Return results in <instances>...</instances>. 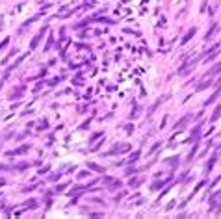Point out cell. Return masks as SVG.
<instances>
[{
  "mask_svg": "<svg viewBox=\"0 0 221 219\" xmlns=\"http://www.w3.org/2000/svg\"><path fill=\"white\" fill-rule=\"evenodd\" d=\"M188 121H190V115H184L179 123H175V130H182V128L188 124Z\"/></svg>",
  "mask_w": 221,
  "mask_h": 219,
  "instance_id": "1",
  "label": "cell"
},
{
  "mask_svg": "<svg viewBox=\"0 0 221 219\" xmlns=\"http://www.w3.org/2000/svg\"><path fill=\"white\" fill-rule=\"evenodd\" d=\"M216 30H218V22H212V26H210V30L206 32V36H204V39H206V41H210V39H212V36L216 34Z\"/></svg>",
  "mask_w": 221,
  "mask_h": 219,
  "instance_id": "2",
  "label": "cell"
},
{
  "mask_svg": "<svg viewBox=\"0 0 221 219\" xmlns=\"http://www.w3.org/2000/svg\"><path fill=\"white\" fill-rule=\"evenodd\" d=\"M195 32H197V28H191V30H190V32H188V34H186V36H184V39H182V45H186V43H188V41L191 39V37H193V36H195Z\"/></svg>",
  "mask_w": 221,
  "mask_h": 219,
  "instance_id": "3",
  "label": "cell"
},
{
  "mask_svg": "<svg viewBox=\"0 0 221 219\" xmlns=\"http://www.w3.org/2000/svg\"><path fill=\"white\" fill-rule=\"evenodd\" d=\"M210 85H212V80H210V78L202 80L201 84H199V85H197V91H201V89H204V87H210Z\"/></svg>",
  "mask_w": 221,
  "mask_h": 219,
  "instance_id": "4",
  "label": "cell"
},
{
  "mask_svg": "<svg viewBox=\"0 0 221 219\" xmlns=\"http://www.w3.org/2000/svg\"><path fill=\"white\" fill-rule=\"evenodd\" d=\"M128 149H130V145H119V147L113 149V152H126Z\"/></svg>",
  "mask_w": 221,
  "mask_h": 219,
  "instance_id": "5",
  "label": "cell"
},
{
  "mask_svg": "<svg viewBox=\"0 0 221 219\" xmlns=\"http://www.w3.org/2000/svg\"><path fill=\"white\" fill-rule=\"evenodd\" d=\"M221 71V63H218V65H214L210 71H208V76H212V74H216V73H219Z\"/></svg>",
  "mask_w": 221,
  "mask_h": 219,
  "instance_id": "6",
  "label": "cell"
},
{
  "mask_svg": "<svg viewBox=\"0 0 221 219\" xmlns=\"http://www.w3.org/2000/svg\"><path fill=\"white\" fill-rule=\"evenodd\" d=\"M140 151H134V154H130V158H128V162L130 163H134V162H138V158H140Z\"/></svg>",
  "mask_w": 221,
  "mask_h": 219,
  "instance_id": "7",
  "label": "cell"
},
{
  "mask_svg": "<svg viewBox=\"0 0 221 219\" xmlns=\"http://www.w3.org/2000/svg\"><path fill=\"white\" fill-rule=\"evenodd\" d=\"M87 167H89V169H95V171H99V173H104V169H102L101 165H97V163H87Z\"/></svg>",
  "mask_w": 221,
  "mask_h": 219,
  "instance_id": "8",
  "label": "cell"
},
{
  "mask_svg": "<svg viewBox=\"0 0 221 219\" xmlns=\"http://www.w3.org/2000/svg\"><path fill=\"white\" fill-rule=\"evenodd\" d=\"M219 115H221V104L216 108V112H214V115H212V121H218L219 119Z\"/></svg>",
  "mask_w": 221,
  "mask_h": 219,
  "instance_id": "9",
  "label": "cell"
},
{
  "mask_svg": "<svg viewBox=\"0 0 221 219\" xmlns=\"http://www.w3.org/2000/svg\"><path fill=\"white\" fill-rule=\"evenodd\" d=\"M165 184H167V180H163V182H154V184H152V189H160L162 186H165Z\"/></svg>",
  "mask_w": 221,
  "mask_h": 219,
  "instance_id": "10",
  "label": "cell"
},
{
  "mask_svg": "<svg viewBox=\"0 0 221 219\" xmlns=\"http://www.w3.org/2000/svg\"><path fill=\"white\" fill-rule=\"evenodd\" d=\"M214 163H216V156H212V158H210V162H208V165H206V171H210V169L214 167Z\"/></svg>",
  "mask_w": 221,
  "mask_h": 219,
  "instance_id": "11",
  "label": "cell"
},
{
  "mask_svg": "<svg viewBox=\"0 0 221 219\" xmlns=\"http://www.w3.org/2000/svg\"><path fill=\"white\" fill-rule=\"evenodd\" d=\"M141 184V178H136V180H130V186H134V188H136V186H140Z\"/></svg>",
  "mask_w": 221,
  "mask_h": 219,
  "instance_id": "12",
  "label": "cell"
},
{
  "mask_svg": "<svg viewBox=\"0 0 221 219\" xmlns=\"http://www.w3.org/2000/svg\"><path fill=\"white\" fill-rule=\"evenodd\" d=\"M65 188H67V186H65V184H61V186H58V188H56V191H63Z\"/></svg>",
  "mask_w": 221,
  "mask_h": 219,
  "instance_id": "13",
  "label": "cell"
},
{
  "mask_svg": "<svg viewBox=\"0 0 221 219\" xmlns=\"http://www.w3.org/2000/svg\"><path fill=\"white\" fill-rule=\"evenodd\" d=\"M6 45H8V39H4V41H2V43H0V50H2V48H4Z\"/></svg>",
  "mask_w": 221,
  "mask_h": 219,
  "instance_id": "14",
  "label": "cell"
}]
</instances>
